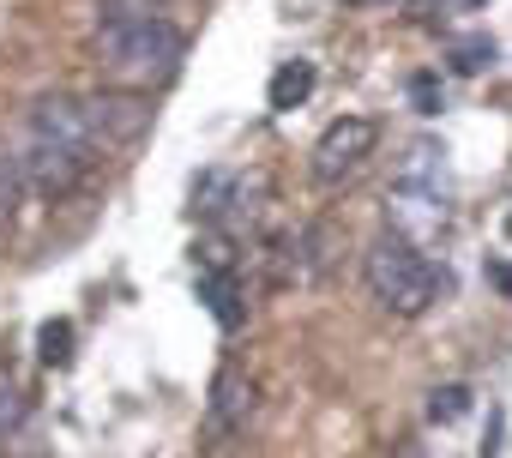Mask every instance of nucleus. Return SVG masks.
<instances>
[{
	"mask_svg": "<svg viewBox=\"0 0 512 458\" xmlns=\"http://www.w3.org/2000/svg\"><path fill=\"white\" fill-rule=\"evenodd\" d=\"M452 67H458V73H482V67H494V43H488V37H464V43H452Z\"/></svg>",
	"mask_w": 512,
	"mask_h": 458,
	"instance_id": "obj_13",
	"label": "nucleus"
},
{
	"mask_svg": "<svg viewBox=\"0 0 512 458\" xmlns=\"http://www.w3.org/2000/svg\"><path fill=\"white\" fill-rule=\"evenodd\" d=\"M314 85H320L314 61H284V67L272 73V85H266V103H272L278 115H290V109H302V103L314 97Z\"/></svg>",
	"mask_w": 512,
	"mask_h": 458,
	"instance_id": "obj_10",
	"label": "nucleus"
},
{
	"mask_svg": "<svg viewBox=\"0 0 512 458\" xmlns=\"http://www.w3.org/2000/svg\"><path fill=\"white\" fill-rule=\"evenodd\" d=\"M97 157H103V151H97V139H91V127H85L79 97H61V91L37 97V103L25 109V121H19V133H13V151H7L19 187H31V193H43V199H67V193L91 175Z\"/></svg>",
	"mask_w": 512,
	"mask_h": 458,
	"instance_id": "obj_1",
	"label": "nucleus"
},
{
	"mask_svg": "<svg viewBox=\"0 0 512 458\" xmlns=\"http://www.w3.org/2000/svg\"><path fill=\"white\" fill-rule=\"evenodd\" d=\"M506 236H512V217H506Z\"/></svg>",
	"mask_w": 512,
	"mask_h": 458,
	"instance_id": "obj_17",
	"label": "nucleus"
},
{
	"mask_svg": "<svg viewBox=\"0 0 512 458\" xmlns=\"http://www.w3.org/2000/svg\"><path fill=\"white\" fill-rule=\"evenodd\" d=\"M470 410V386H434L428 392V422H458Z\"/></svg>",
	"mask_w": 512,
	"mask_h": 458,
	"instance_id": "obj_12",
	"label": "nucleus"
},
{
	"mask_svg": "<svg viewBox=\"0 0 512 458\" xmlns=\"http://www.w3.org/2000/svg\"><path fill=\"white\" fill-rule=\"evenodd\" d=\"M374 145H380V127L368 121V115H338L320 139H314V181L320 187H338L344 175H356L368 157H374Z\"/></svg>",
	"mask_w": 512,
	"mask_h": 458,
	"instance_id": "obj_5",
	"label": "nucleus"
},
{
	"mask_svg": "<svg viewBox=\"0 0 512 458\" xmlns=\"http://www.w3.org/2000/svg\"><path fill=\"white\" fill-rule=\"evenodd\" d=\"M19 193H25V187H19V175H13V163H7V157H0V229H7V223H13V211H19Z\"/></svg>",
	"mask_w": 512,
	"mask_h": 458,
	"instance_id": "obj_14",
	"label": "nucleus"
},
{
	"mask_svg": "<svg viewBox=\"0 0 512 458\" xmlns=\"http://www.w3.org/2000/svg\"><path fill=\"white\" fill-rule=\"evenodd\" d=\"M392 458H428V446H416V440H410V446H398Z\"/></svg>",
	"mask_w": 512,
	"mask_h": 458,
	"instance_id": "obj_16",
	"label": "nucleus"
},
{
	"mask_svg": "<svg viewBox=\"0 0 512 458\" xmlns=\"http://www.w3.org/2000/svg\"><path fill=\"white\" fill-rule=\"evenodd\" d=\"M362 272H368V290H374L398 320L428 314V302L440 296V278H434V266L422 260V248L404 242V236H392V229H386V236H374Z\"/></svg>",
	"mask_w": 512,
	"mask_h": 458,
	"instance_id": "obj_3",
	"label": "nucleus"
},
{
	"mask_svg": "<svg viewBox=\"0 0 512 458\" xmlns=\"http://www.w3.org/2000/svg\"><path fill=\"white\" fill-rule=\"evenodd\" d=\"M211 434H241L247 428V416H253V380L235 368V362H223L217 368V380H211Z\"/></svg>",
	"mask_w": 512,
	"mask_h": 458,
	"instance_id": "obj_7",
	"label": "nucleus"
},
{
	"mask_svg": "<svg viewBox=\"0 0 512 458\" xmlns=\"http://www.w3.org/2000/svg\"><path fill=\"white\" fill-rule=\"evenodd\" d=\"M91 49H97V73H103L109 91L151 97V91H163L181 73L187 37L169 19H103Z\"/></svg>",
	"mask_w": 512,
	"mask_h": 458,
	"instance_id": "obj_2",
	"label": "nucleus"
},
{
	"mask_svg": "<svg viewBox=\"0 0 512 458\" xmlns=\"http://www.w3.org/2000/svg\"><path fill=\"white\" fill-rule=\"evenodd\" d=\"M199 302L211 308V320L223 332H241L247 326V290H241V266L229 272H199Z\"/></svg>",
	"mask_w": 512,
	"mask_h": 458,
	"instance_id": "obj_8",
	"label": "nucleus"
},
{
	"mask_svg": "<svg viewBox=\"0 0 512 458\" xmlns=\"http://www.w3.org/2000/svg\"><path fill=\"white\" fill-rule=\"evenodd\" d=\"M31 440V398L13 380V368H0V452H25Z\"/></svg>",
	"mask_w": 512,
	"mask_h": 458,
	"instance_id": "obj_9",
	"label": "nucleus"
},
{
	"mask_svg": "<svg viewBox=\"0 0 512 458\" xmlns=\"http://www.w3.org/2000/svg\"><path fill=\"white\" fill-rule=\"evenodd\" d=\"M37 356L49 368H67L73 362V320H43L37 326Z\"/></svg>",
	"mask_w": 512,
	"mask_h": 458,
	"instance_id": "obj_11",
	"label": "nucleus"
},
{
	"mask_svg": "<svg viewBox=\"0 0 512 458\" xmlns=\"http://www.w3.org/2000/svg\"><path fill=\"white\" fill-rule=\"evenodd\" d=\"M386 217H392V236L404 242H428L446 229V193L440 187H410V181H392L386 193Z\"/></svg>",
	"mask_w": 512,
	"mask_h": 458,
	"instance_id": "obj_6",
	"label": "nucleus"
},
{
	"mask_svg": "<svg viewBox=\"0 0 512 458\" xmlns=\"http://www.w3.org/2000/svg\"><path fill=\"white\" fill-rule=\"evenodd\" d=\"M410 103H416L422 115H434V109H440V79H434V73H416V79H410Z\"/></svg>",
	"mask_w": 512,
	"mask_h": 458,
	"instance_id": "obj_15",
	"label": "nucleus"
},
{
	"mask_svg": "<svg viewBox=\"0 0 512 458\" xmlns=\"http://www.w3.org/2000/svg\"><path fill=\"white\" fill-rule=\"evenodd\" d=\"M79 109H85V127H91V139H97V151L109 157V151H127V145H139L145 133H151V97H133V91H91V97H79Z\"/></svg>",
	"mask_w": 512,
	"mask_h": 458,
	"instance_id": "obj_4",
	"label": "nucleus"
}]
</instances>
